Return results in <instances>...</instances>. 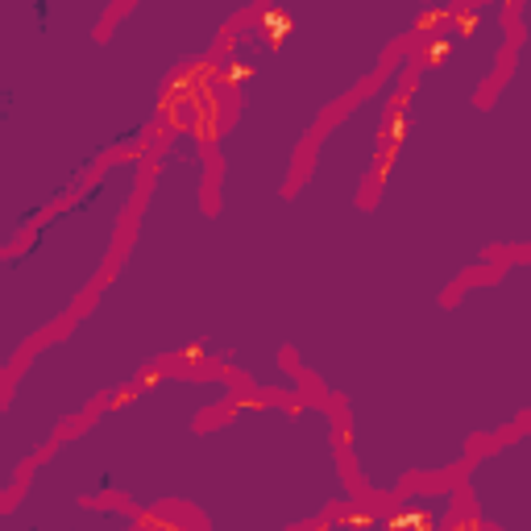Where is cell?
Segmentation results:
<instances>
[{
	"label": "cell",
	"instance_id": "1",
	"mask_svg": "<svg viewBox=\"0 0 531 531\" xmlns=\"http://www.w3.org/2000/svg\"><path fill=\"white\" fill-rule=\"evenodd\" d=\"M449 54H452V42H449V38H436V42L427 46V58H432V62H440V58H449Z\"/></svg>",
	"mask_w": 531,
	"mask_h": 531
}]
</instances>
